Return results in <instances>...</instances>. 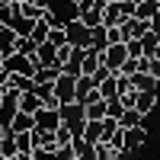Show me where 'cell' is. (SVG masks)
<instances>
[{"instance_id": "obj_2", "label": "cell", "mask_w": 160, "mask_h": 160, "mask_svg": "<svg viewBox=\"0 0 160 160\" xmlns=\"http://www.w3.org/2000/svg\"><path fill=\"white\" fill-rule=\"evenodd\" d=\"M0 160H3V157H0Z\"/></svg>"}, {"instance_id": "obj_1", "label": "cell", "mask_w": 160, "mask_h": 160, "mask_svg": "<svg viewBox=\"0 0 160 160\" xmlns=\"http://www.w3.org/2000/svg\"><path fill=\"white\" fill-rule=\"evenodd\" d=\"M10 45H13V32H0V51H3V55H7V51H10Z\"/></svg>"}]
</instances>
